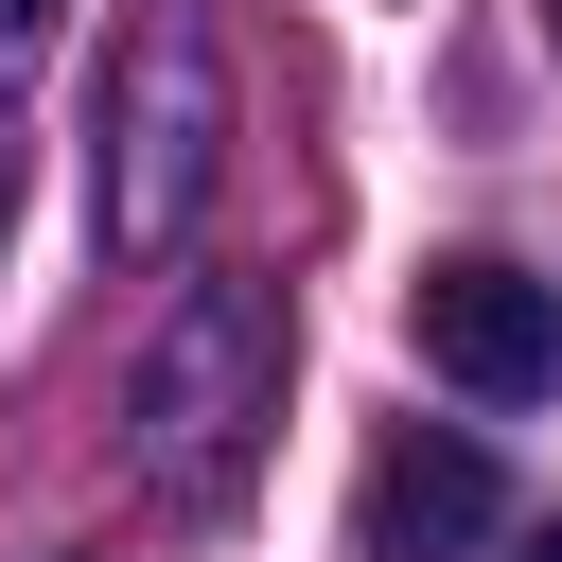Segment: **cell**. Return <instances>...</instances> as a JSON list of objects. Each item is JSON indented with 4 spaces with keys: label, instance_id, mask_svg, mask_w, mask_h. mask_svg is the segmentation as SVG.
<instances>
[{
    "label": "cell",
    "instance_id": "obj_6",
    "mask_svg": "<svg viewBox=\"0 0 562 562\" xmlns=\"http://www.w3.org/2000/svg\"><path fill=\"white\" fill-rule=\"evenodd\" d=\"M0 211H18V140H0Z\"/></svg>",
    "mask_w": 562,
    "mask_h": 562
},
{
    "label": "cell",
    "instance_id": "obj_4",
    "mask_svg": "<svg viewBox=\"0 0 562 562\" xmlns=\"http://www.w3.org/2000/svg\"><path fill=\"white\" fill-rule=\"evenodd\" d=\"M492 509H509V492H492V457H474L457 422H404V439L351 474V544H369V562H474Z\"/></svg>",
    "mask_w": 562,
    "mask_h": 562
},
{
    "label": "cell",
    "instance_id": "obj_1",
    "mask_svg": "<svg viewBox=\"0 0 562 562\" xmlns=\"http://www.w3.org/2000/svg\"><path fill=\"white\" fill-rule=\"evenodd\" d=\"M281 351H299V334H281V281H246V263H211V281L158 299L123 422H140V474H158L176 509H228V492H246V457H263V422H281Z\"/></svg>",
    "mask_w": 562,
    "mask_h": 562
},
{
    "label": "cell",
    "instance_id": "obj_3",
    "mask_svg": "<svg viewBox=\"0 0 562 562\" xmlns=\"http://www.w3.org/2000/svg\"><path fill=\"white\" fill-rule=\"evenodd\" d=\"M404 334H422V369L474 386V404H544V386H562V281H527V263H492V246L422 263V281H404Z\"/></svg>",
    "mask_w": 562,
    "mask_h": 562
},
{
    "label": "cell",
    "instance_id": "obj_5",
    "mask_svg": "<svg viewBox=\"0 0 562 562\" xmlns=\"http://www.w3.org/2000/svg\"><path fill=\"white\" fill-rule=\"evenodd\" d=\"M35 53H53V0H0V88H18Z\"/></svg>",
    "mask_w": 562,
    "mask_h": 562
},
{
    "label": "cell",
    "instance_id": "obj_7",
    "mask_svg": "<svg viewBox=\"0 0 562 562\" xmlns=\"http://www.w3.org/2000/svg\"><path fill=\"white\" fill-rule=\"evenodd\" d=\"M527 562H562V527H544V544H527Z\"/></svg>",
    "mask_w": 562,
    "mask_h": 562
},
{
    "label": "cell",
    "instance_id": "obj_2",
    "mask_svg": "<svg viewBox=\"0 0 562 562\" xmlns=\"http://www.w3.org/2000/svg\"><path fill=\"white\" fill-rule=\"evenodd\" d=\"M211 176H228V35H211V0H158L123 35V88H105V228L193 246Z\"/></svg>",
    "mask_w": 562,
    "mask_h": 562
},
{
    "label": "cell",
    "instance_id": "obj_8",
    "mask_svg": "<svg viewBox=\"0 0 562 562\" xmlns=\"http://www.w3.org/2000/svg\"><path fill=\"white\" fill-rule=\"evenodd\" d=\"M544 18H562V0H544Z\"/></svg>",
    "mask_w": 562,
    "mask_h": 562
}]
</instances>
